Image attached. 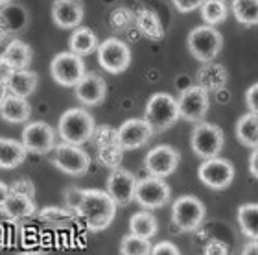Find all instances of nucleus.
I'll use <instances>...</instances> for the list:
<instances>
[{"label": "nucleus", "mask_w": 258, "mask_h": 255, "mask_svg": "<svg viewBox=\"0 0 258 255\" xmlns=\"http://www.w3.org/2000/svg\"><path fill=\"white\" fill-rule=\"evenodd\" d=\"M76 215L85 222L89 231H103L114 220L116 203L107 194V190L85 189V196Z\"/></svg>", "instance_id": "1"}, {"label": "nucleus", "mask_w": 258, "mask_h": 255, "mask_svg": "<svg viewBox=\"0 0 258 255\" xmlns=\"http://www.w3.org/2000/svg\"><path fill=\"white\" fill-rule=\"evenodd\" d=\"M94 130H96L94 119L83 108L67 109L61 115L59 122H57V131H59V137L63 139V142L78 144V146L91 141Z\"/></svg>", "instance_id": "2"}, {"label": "nucleus", "mask_w": 258, "mask_h": 255, "mask_svg": "<svg viewBox=\"0 0 258 255\" xmlns=\"http://www.w3.org/2000/svg\"><path fill=\"white\" fill-rule=\"evenodd\" d=\"M179 119L177 100L168 92L151 94L146 104L144 120L153 128V131H164L172 128Z\"/></svg>", "instance_id": "3"}, {"label": "nucleus", "mask_w": 258, "mask_h": 255, "mask_svg": "<svg viewBox=\"0 0 258 255\" xmlns=\"http://www.w3.org/2000/svg\"><path fill=\"white\" fill-rule=\"evenodd\" d=\"M186 43H188L190 54L201 63H207V61H212L214 58H218V54L223 48L221 33L214 26H209V24L194 28L192 32L188 33Z\"/></svg>", "instance_id": "4"}, {"label": "nucleus", "mask_w": 258, "mask_h": 255, "mask_svg": "<svg viewBox=\"0 0 258 255\" xmlns=\"http://www.w3.org/2000/svg\"><path fill=\"white\" fill-rule=\"evenodd\" d=\"M223 144H225V135L220 126L210 124V122H199L192 130L190 146H192L194 154L201 159L220 156Z\"/></svg>", "instance_id": "5"}, {"label": "nucleus", "mask_w": 258, "mask_h": 255, "mask_svg": "<svg viewBox=\"0 0 258 255\" xmlns=\"http://www.w3.org/2000/svg\"><path fill=\"white\" fill-rule=\"evenodd\" d=\"M207 209L203 201L192 194L179 196L173 201L172 207V220L177 226L179 231H196L203 224Z\"/></svg>", "instance_id": "6"}, {"label": "nucleus", "mask_w": 258, "mask_h": 255, "mask_svg": "<svg viewBox=\"0 0 258 255\" xmlns=\"http://www.w3.org/2000/svg\"><path fill=\"white\" fill-rule=\"evenodd\" d=\"M52 152H54V156H52L54 167H57L61 172L69 174V176H81L91 167V156L78 144L61 142V144L54 146Z\"/></svg>", "instance_id": "7"}, {"label": "nucleus", "mask_w": 258, "mask_h": 255, "mask_svg": "<svg viewBox=\"0 0 258 255\" xmlns=\"http://www.w3.org/2000/svg\"><path fill=\"white\" fill-rule=\"evenodd\" d=\"M98 63L103 71L111 74H120L127 71L131 65V50L129 46L116 37H109L98 44Z\"/></svg>", "instance_id": "8"}, {"label": "nucleus", "mask_w": 258, "mask_h": 255, "mask_svg": "<svg viewBox=\"0 0 258 255\" xmlns=\"http://www.w3.org/2000/svg\"><path fill=\"white\" fill-rule=\"evenodd\" d=\"M50 74L55 83L63 87H74L85 74V63L81 60V56L74 54L70 50L59 52L54 56V60L50 63Z\"/></svg>", "instance_id": "9"}, {"label": "nucleus", "mask_w": 258, "mask_h": 255, "mask_svg": "<svg viewBox=\"0 0 258 255\" xmlns=\"http://www.w3.org/2000/svg\"><path fill=\"white\" fill-rule=\"evenodd\" d=\"M170 185L164 181V178L148 176L144 179H137V189H135V200L144 209H159L166 206L170 200Z\"/></svg>", "instance_id": "10"}, {"label": "nucleus", "mask_w": 258, "mask_h": 255, "mask_svg": "<svg viewBox=\"0 0 258 255\" xmlns=\"http://www.w3.org/2000/svg\"><path fill=\"white\" fill-rule=\"evenodd\" d=\"M198 176L201 183L207 185L209 189L223 190L232 183L234 179V165L229 159L223 158H209L199 165Z\"/></svg>", "instance_id": "11"}, {"label": "nucleus", "mask_w": 258, "mask_h": 255, "mask_svg": "<svg viewBox=\"0 0 258 255\" xmlns=\"http://www.w3.org/2000/svg\"><path fill=\"white\" fill-rule=\"evenodd\" d=\"M210 106L209 91L201 85H190L181 91L177 98L179 119H184L188 122H201L207 115Z\"/></svg>", "instance_id": "12"}, {"label": "nucleus", "mask_w": 258, "mask_h": 255, "mask_svg": "<svg viewBox=\"0 0 258 255\" xmlns=\"http://www.w3.org/2000/svg\"><path fill=\"white\" fill-rule=\"evenodd\" d=\"M179 161H181V154L175 148L170 144H159L146 154L144 165L150 176L168 178L177 170Z\"/></svg>", "instance_id": "13"}, {"label": "nucleus", "mask_w": 258, "mask_h": 255, "mask_svg": "<svg viewBox=\"0 0 258 255\" xmlns=\"http://www.w3.org/2000/svg\"><path fill=\"white\" fill-rule=\"evenodd\" d=\"M22 144L32 154H48L55 146V131L54 128L43 120L30 122L22 130Z\"/></svg>", "instance_id": "14"}, {"label": "nucleus", "mask_w": 258, "mask_h": 255, "mask_svg": "<svg viewBox=\"0 0 258 255\" xmlns=\"http://www.w3.org/2000/svg\"><path fill=\"white\" fill-rule=\"evenodd\" d=\"M155 131L144 119H129L116 130V144L122 150H137L150 141Z\"/></svg>", "instance_id": "15"}, {"label": "nucleus", "mask_w": 258, "mask_h": 255, "mask_svg": "<svg viewBox=\"0 0 258 255\" xmlns=\"http://www.w3.org/2000/svg\"><path fill=\"white\" fill-rule=\"evenodd\" d=\"M135 189H137V178L135 174L124 169H113L107 178V194L114 200L116 206H127L135 200Z\"/></svg>", "instance_id": "16"}, {"label": "nucleus", "mask_w": 258, "mask_h": 255, "mask_svg": "<svg viewBox=\"0 0 258 255\" xmlns=\"http://www.w3.org/2000/svg\"><path fill=\"white\" fill-rule=\"evenodd\" d=\"M76 98L83 106H98L107 96V85L100 74L94 72H85L81 80L74 85Z\"/></svg>", "instance_id": "17"}, {"label": "nucleus", "mask_w": 258, "mask_h": 255, "mask_svg": "<svg viewBox=\"0 0 258 255\" xmlns=\"http://www.w3.org/2000/svg\"><path fill=\"white\" fill-rule=\"evenodd\" d=\"M85 10L81 0H54L52 4V21L61 30L78 28L83 21Z\"/></svg>", "instance_id": "18"}, {"label": "nucleus", "mask_w": 258, "mask_h": 255, "mask_svg": "<svg viewBox=\"0 0 258 255\" xmlns=\"http://www.w3.org/2000/svg\"><path fill=\"white\" fill-rule=\"evenodd\" d=\"M2 211L10 218H13V220H21V218L32 217L33 213H35L33 194L22 192V190L10 189L4 203H2Z\"/></svg>", "instance_id": "19"}, {"label": "nucleus", "mask_w": 258, "mask_h": 255, "mask_svg": "<svg viewBox=\"0 0 258 255\" xmlns=\"http://www.w3.org/2000/svg\"><path fill=\"white\" fill-rule=\"evenodd\" d=\"M0 117L10 124H22L32 117V106L28 102V98L10 92L0 104Z\"/></svg>", "instance_id": "20"}, {"label": "nucleus", "mask_w": 258, "mask_h": 255, "mask_svg": "<svg viewBox=\"0 0 258 255\" xmlns=\"http://www.w3.org/2000/svg\"><path fill=\"white\" fill-rule=\"evenodd\" d=\"M37 82V72L30 71V69H15V71H10V74L6 78V87L11 94L28 98L30 94H33Z\"/></svg>", "instance_id": "21"}, {"label": "nucleus", "mask_w": 258, "mask_h": 255, "mask_svg": "<svg viewBox=\"0 0 258 255\" xmlns=\"http://www.w3.org/2000/svg\"><path fill=\"white\" fill-rule=\"evenodd\" d=\"M32 56H33V50L32 46L24 41H11L8 46H6L4 54L0 56V60L4 65H8L11 71H15V69H28L30 63H32Z\"/></svg>", "instance_id": "22"}, {"label": "nucleus", "mask_w": 258, "mask_h": 255, "mask_svg": "<svg viewBox=\"0 0 258 255\" xmlns=\"http://www.w3.org/2000/svg\"><path fill=\"white\" fill-rule=\"evenodd\" d=\"M26 154H28V150H26V146L22 144V141L0 137V169H4V170L17 169L19 165L24 163Z\"/></svg>", "instance_id": "23"}, {"label": "nucleus", "mask_w": 258, "mask_h": 255, "mask_svg": "<svg viewBox=\"0 0 258 255\" xmlns=\"http://www.w3.org/2000/svg\"><path fill=\"white\" fill-rule=\"evenodd\" d=\"M227 80H229V74H227V69L220 63H212V61H207L201 69H199L198 74V85H201L207 91H218L221 87H225Z\"/></svg>", "instance_id": "24"}, {"label": "nucleus", "mask_w": 258, "mask_h": 255, "mask_svg": "<svg viewBox=\"0 0 258 255\" xmlns=\"http://www.w3.org/2000/svg\"><path fill=\"white\" fill-rule=\"evenodd\" d=\"M69 48L78 56H89L98 48V37L91 28L78 26L72 30L69 39Z\"/></svg>", "instance_id": "25"}, {"label": "nucleus", "mask_w": 258, "mask_h": 255, "mask_svg": "<svg viewBox=\"0 0 258 255\" xmlns=\"http://www.w3.org/2000/svg\"><path fill=\"white\" fill-rule=\"evenodd\" d=\"M137 28L144 37L151 39V41H161L164 37V28L153 10H140L137 15Z\"/></svg>", "instance_id": "26"}, {"label": "nucleus", "mask_w": 258, "mask_h": 255, "mask_svg": "<svg viewBox=\"0 0 258 255\" xmlns=\"http://www.w3.org/2000/svg\"><path fill=\"white\" fill-rule=\"evenodd\" d=\"M236 139L243 146H258V113L249 111L236 122Z\"/></svg>", "instance_id": "27"}, {"label": "nucleus", "mask_w": 258, "mask_h": 255, "mask_svg": "<svg viewBox=\"0 0 258 255\" xmlns=\"http://www.w3.org/2000/svg\"><path fill=\"white\" fill-rule=\"evenodd\" d=\"M157 229H159V224H157V218L150 213V209L135 213L133 217L129 218V231L139 237L151 239L157 235Z\"/></svg>", "instance_id": "28"}, {"label": "nucleus", "mask_w": 258, "mask_h": 255, "mask_svg": "<svg viewBox=\"0 0 258 255\" xmlns=\"http://www.w3.org/2000/svg\"><path fill=\"white\" fill-rule=\"evenodd\" d=\"M238 226L249 239L258 240V203H243L238 209Z\"/></svg>", "instance_id": "29"}, {"label": "nucleus", "mask_w": 258, "mask_h": 255, "mask_svg": "<svg viewBox=\"0 0 258 255\" xmlns=\"http://www.w3.org/2000/svg\"><path fill=\"white\" fill-rule=\"evenodd\" d=\"M232 13L240 24H258V0H232Z\"/></svg>", "instance_id": "30"}, {"label": "nucleus", "mask_w": 258, "mask_h": 255, "mask_svg": "<svg viewBox=\"0 0 258 255\" xmlns=\"http://www.w3.org/2000/svg\"><path fill=\"white\" fill-rule=\"evenodd\" d=\"M201 19L209 26L221 24L227 19V4L223 0H205L201 4Z\"/></svg>", "instance_id": "31"}, {"label": "nucleus", "mask_w": 258, "mask_h": 255, "mask_svg": "<svg viewBox=\"0 0 258 255\" xmlns=\"http://www.w3.org/2000/svg\"><path fill=\"white\" fill-rule=\"evenodd\" d=\"M120 253L122 255H148L151 253V242L150 239L139 237L135 233L125 235L120 242Z\"/></svg>", "instance_id": "32"}, {"label": "nucleus", "mask_w": 258, "mask_h": 255, "mask_svg": "<svg viewBox=\"0 0 258 255\" xmlns=\"http://www.w3.org/2000/svg\"><path fill=\"white\" fill-rule=\"evenodd\" d=\"M122 156H124V150L116 144V142H111V144H103L100 146V152H98V158L105 167L109 169H116L120 163H122Z\"/></svg>", "instance_id": "33"}, {"label": "nucleus", "mask_w": 258, "mask_h": 255, "mask_svg": "<svg viewBox=\"0 0 258 255\" xmlns=\"http://www.w3.org/2000/svg\"><path fill=\"white\" fill-rule=\"evenodd\" d=\"M83 196H85V189H80V187H69L63 194L64 207L72 213H78V209H80V206H81V200H83Z\"/></svg>", "instance_id": "34"}, {"label": "nucleus", "mask_w": 258, "mask_h": 255, "mask_svg": "<svg viewBox=\"0 0 258 255\" xmlns=\"http://www.w3.org/2000/svg\"><path fill=\"white\" fill-rule=\"evenodd\" d=\"M41 220H44V222H59V220H67V218H72V211H69V209H59V207H46V209H43L41 211Z\"/></svg>", "instance_id": "35"}, {"label": "nucleus", "mask_w": 258, "mask_h": 255, "mask_svg": "<svg viewBox=\"0 0 258 255\" xmlns=\"http://www.w3.org/2000/svg\"><path fill=\"white\" fill-rule=\"evenodd\" d=\"M133 21V15H131V11L125 10V8H116V10L111 13V24H113L116 30H124L131 24Z\"/></svg>", "instance_id": "36"}, {"label": "nucleus", "mask_w": 258, "mask_h": 255, "mask_svg": "<svg viewBox=\"0 0 258 255\" xmlns=\"http://www.w3.org/2000/svg\"><path fill=\"white\" fill-rule=\"evenodd\" d=\"M151 253L153 255H179V248L170 240H162V242H157L155 246H151Z\"/></svg>", "instance_id": "37"}, {"label": "nucleus", "mask_w": 258, "mask_h": 255, "mask_svg": "<svg viewBox=\"0 0 258 255\" xmlns=\"http://www.w3.org/2000/svg\"><path fill=\"white\" fill-rule=\"evenodd\" d=\"M203 251L207 255H227L229 253V246H227L225 242L218 240V239H212V240L207 242V246H205Z\"/></svg>", "instance_id": "38"}, {"label": "nucleus", "mask_w": 258, "mask_h": 255, "mask_svg": "<svg viewBox=\"0 0 258 255\" xmlns=\"http://www.w3.org/2000/svg\"><path fill=\"white\" fill-rule=\"evenodd\" d=\"M172 2L177 11H181V13H190V11L201 8V4H203L205 0H172Z\"/></svg>", "instance_id": "39"}, {"label": "nucleus", "mask_w": 258, "mask_h": 255, "mask_svg": "<svg viewBox=\"0 0 258 255\" xmlns=\"http://www.w3.org/2000/svg\"><path fill=\"white\" fill-rule=\"evenodd\" d=\"M245 102H247L249 111L258 113V82L253 83V85L245 91Z\"/></svg>", "instance_id": "40"}, {"label": "nucleus", "mask_w": 258, "mask_h": 255, "mask_svg": "<svg viewBox=\"0 0 258 255\" xmlns=\"http://www.w3.org/2000/svg\"><path fill=\"white\" fill-rule=\"evenodd\" d=\"M249 172L258 179V146H254L251 156H249Z\"/></svg>", "instance_id": "41"}, {"label": "nucleus", "mask_w": 258, "mask_h": 255, "mask_svg": "<svg viewBox=\"0 0 258 255\" xmlns=\"http://www.w3.org/2000/svg\"><path fill=\"white\" fill-rule=\"evenodd\" d=\"M243 255H258V240L251 239V242H247V244L243 246V250H242Z\"/></svg>", "instance_id": "42"}, {"label": "nucleus", "mask_w": 258, "mask_h": 255, "mask_svg": "<svg viewBox=\"0 0 258 255\" xmlns=\"http://www.w3.org/2000/svg\"><path fill=\"white\" fill-rule=\"evenodd\" d=\"M8 192H10V187H8L4 181H0V207H2V203H4Z\"/></svg>", "instance_id": "43"}, {"label": "nucleus", "mask_w": 258, "mask_h": 255, "mask_svg": "<svg viewBox=\"0 0 258 255\" xmlns=\"http://www.w3.org/2000/svg\"><path fill=\"white\" fill-rule=\"evenodd\" d=\"M6 94H8V87H6V80H2V78H0V104H2V100L6 98Z\"/></svg>", "instance_id": "44"}, {"label": "nucleus", "mask_w": 258, "mask_h": 255, "mask_svg": "<svg viewBox=\"0 0 258 255\" xmlns=\"http://www.w3.org/2000/svg\"><path fill=\"white\" fill-rule=\"evenodd\" d=\"M6 4H10V0H0V8H4Z\"/></svg>", "instance_id": "45"}]
</instances>
